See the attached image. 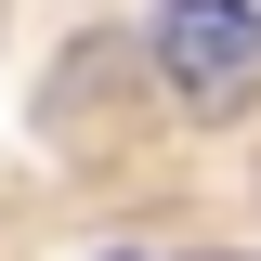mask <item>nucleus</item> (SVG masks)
I'll return each instance as SVG.
<instances>
[{"instance_id":"obj_1","label":"nucleus","mask_w":261,"mask_h":261,"mask_svg":"<svg viewBox=\"0 0 261 261\" xmlns=\"http://www.w3.org/2000/svg\"><path fill=\"white\" fill-rule=\"evenodd\" d=\"M157 65L183 105L261 92V0H157Z\"/></svg>"},{"instance_id":"obj_2","label":"nucleus","mask_w":261,"mask_h":261,"mask_svg":"<svg viewBox=\"0 0 261 261\" xmlns=\"http://www.w3.org/2000/svg\"><path fill=\"white\" fill-rule=\"evenodd\" d=\"M105 261H130V248H105Z\"/></svg>"}]
</instances>
